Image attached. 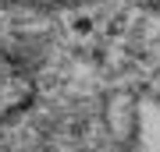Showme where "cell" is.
I'll use <instances>...</instances> for the list:
<instances>
[{
  "label": "cell",
  "instance_id": "obj_2",
  "mask_svg": "<svg viewBox=\"0 0 160 152\" xmlns=\"http://www.w3.org/2000/svg\"><path fill=\"white\" fill-rule=\"evenodd\" d=\"M139 4H146V7H153V11H160V0H139Z\"/></svg>",
  "mask_w": 160,
  "mask_h": 152
},
{
  "label": "cell",
  "instance_id": "obj_1",
  "mask_svg": "<svg viewBox=\"0 0 160 152\" xmlns=\"http://www.w3.org/2000/svg\"><path fill=\"white\" fill-rule=\"evenodd\" d=\"M11 4H25V7H43V11H57V7H71L78 0H11Z\"/></svg>",
  "mask_w": 160,
  "mask_h": 152
}]
</instances>
